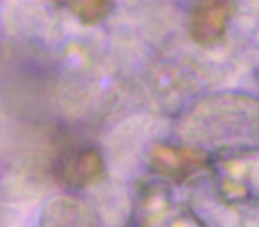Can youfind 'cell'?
<instances>
[{
	"instance_id": "obj_5",
	"label": "cell",
	"mask_w": 259,
	"mask_h": 227,
	"mask_svg": "<svg viewBox=\"0 0 259 227\" xmlns=\"http://www.w3.org/2000/svg\"><path fill=\"white\" fill-rule=\"evenodd\" d=\"M110 8V4L101 2V0H87V2H73V4H69V9L87 25H94V23L101 22L108 15Z\"/></svg>"
},
{
	"instance_id": "obj_4",
	"label": "cell",
	"mask_w": 259,
	"mask_h": 227,
	"mask_svg": "<svg viewBox=\"0 0 259 227\" xmlns=\"http://www.w3.org/2000/svg\"><path fill=\"white\" fill-rule=\"evenodd\" d=\"M103 170V163L96 151H82L68 158L61 165V176L64 181L76 187L93 183Z\"/></svg>"
},
{
	"instance_id": "obj_1",
	"label": "cell",
	"mask_w": 259,
	"mask_h": 227,
	"mask_svg": "<svg viewBox=\"0 0 259 227\" xmlns=\"http://www.w3.org/2000/svg\"><path fill=\"white\" fill-rule=\"evenodd\" d=\"M236 6L231 2H201L190 16V36L195 43L215 44L224 37Z\"/></svg>"
},
{
	"instance_id": "obj_2",
	"label": "cell",
	"mask_w": 259,
	"mask_h": 227,
	"mask_svg": "<svg viewBox=\"0 0 259 227\" xmlns=\"http://www.w3.org/2000/svg\"><path fill=\"white\" fill-rule=\"evenodd\" d=\"M153 165L170 177H187L206 167V155L195 149H176L156 146L153 149Z\"/></svg>"
},
{
	"instance_id": "obj_3",
	"label": "cell",
	"mask_w": 259,
	"mask_h": 227,
	"mask_svg": "<svg viewBox=\"0 0 259 227\" xmlns=\"http://www.w3.org/2000/svg\"><path fill=\"white\" fill-rule=\"evenodd\" d=\"M41 227H98V220L83 202L73 197H59L48 204Z\"/></svg>"
}]
</instances>
